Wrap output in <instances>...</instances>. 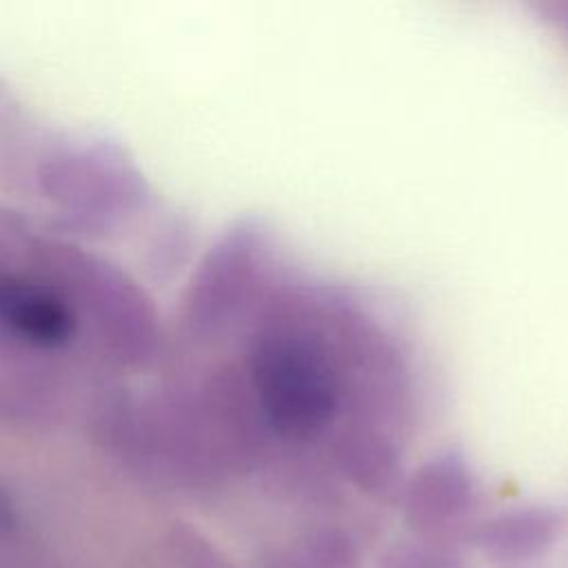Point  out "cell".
Listing matches in <instances>:
<instances>
[{
    "mask_svg": "<svg viewBox=\"0 0 568 568\" xmlns=\"http://www.w3.org/2000/svg\"><path fill=\"white\" fill-rule=\"evenodd\" d=\"M253 384L268 424L288 437L320 433L339 406V382L328 353L304 331L284 328L260 344Z\"/></svg>",
    "mask_w": 568,
    "mask_h": 568,
    "instance_id": "1",
    "label": "cell"
},
{
    "mask_svg": "<svg viewBox=\"0 0 568 568\" xmlns=\"http://www.w3.org/2000/svg\"><path fill=\"white\" fill-rule=\"evenodd\" d=\"M0 320L40 344H60L71 331V317L60 302L29 286L4 282H0Z\"/></svg>",
    "mask_w": 568,
    "mask_h": 568,
    "instance_id": "2",
    "label": "cell"
}]
</instances>
